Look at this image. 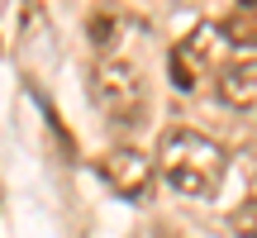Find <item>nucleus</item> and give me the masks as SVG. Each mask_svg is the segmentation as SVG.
<instances>
[{"instance_id":"obj_4","label":"nucleus","mask_w":257,"mask_h":238,"mask_svg":"<svg viewBox=\"0 0 257 238\" xmlns=\"http://www.w3.org/2000/svg\"><path fill=\"white\" fill-rule=\"evenodd\" d=\"M214 91H219V100L233 105V110L257 105V57H233V62H224L219 72H214Z\"/></svg>"},{"instance_id":"obj_7","label":"nucleus","mask_w":257,"mask_h":238,"mask_svg":"<svg viewBox=\"0 0 257 238\" xmlns=\"http://www.w3.org/2000/svg\"><path fill=\"white\" fill-rule=\"evenodd\" d=\"M86 34H91V43L100 48V53H110V48L119 43V34H124V15L110 10V5H95L91 15H86Z\"/></svg>"},{"instance_id":"obj_2","label":"nucleus","mask_w":257,"mask_h":238,"mask_svg":"<svg viewBox=\"0 0 257 238\" xmlns=\"http://www.w3.org/2000/svg\"><path fill=\"white\" fill-rule=\"evenodd\" d=\"M91 95H95V110H100L110 124L134 129L148 119V86L138 62H128L119 53H105L100 62L91 67Z\"/></svg>"},{"instance_id":"obj_6","label":"nucleus","mask_w":257,"mask_h":238,"mask_svg":"<svg viewBox=\"0 0 257 238\" xmlns=\"http://www.w3.org/2000/svg\"><path fill=\"white\" fill-rule=\"evenodd\" d=\"M219 38H229L233 48H257V0H238L229 15L219 19Z\"/></svg>"},{"instance_id":"obj_5","label":"nucleus","mask_w":257,"mask_h":238,"mask_svg":"<svg viewBox=\"0 0 257 238\" xmlns=\"http://www.w3.org/2000/svg\"><path fill=\"white\" fill-rule=\"evenodd\" d=\"M210 29H195L186 43H176L172 48V81L181 86V91H195L200 86V76L210 72Z\"/></svg>"},{"instance_id":"obj_1","label":"nucleus","mask_w":257,"mask_h":238,"mask_svg":"<svg viewBox=\"0 0 257 238\" xmlns=\"http://www.w3.org/2000/svg\"><path fill=\"white\" fill-rule=\"evenodd\" d=\"M224 148L214 138H205L200 129H186V124H172L162 138H157V176L172 186L176 195H214L224 186Z\"/></svg>"},{"instance_id":"obj_8","label":"nucleus","mask_w":257,"mask_h":238,"mask_svg":"<svg viewBox=\"0 0 257 238\" xmlns=\"http://www.w3.org/2000/svg\"><path fill=\"white\" fill-rule=\"evenodd\" d=\"M229 229L238 233V238H257V191H252L248 200H243L238 210L229 214Z\"/></svg>"},{"instance_id":"obj_3","label":"nucleus","mask_w":257,"mask_h":238,"mask_svg":"<svg viewBox=\"0 0 257 238\" xmlns=\"http://www.w3.org/2000/svg\"><path fill=\"white\" fill-rule=\"evenodd\" d=\"M100 176L124 200H148V195H153V162H148L138 148H128V143L110 148V153L100 157Z\"/></svg>"}]
</instances>
